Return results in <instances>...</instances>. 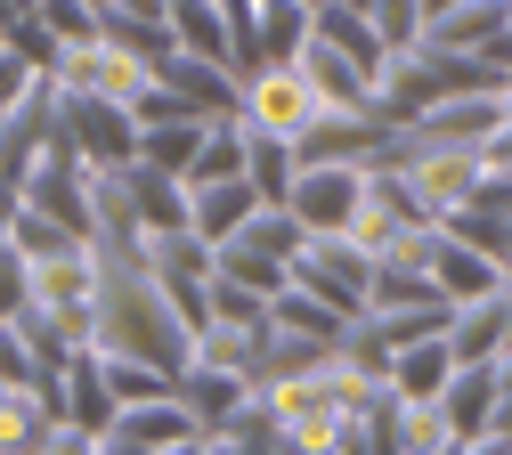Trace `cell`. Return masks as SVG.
<instances>
[{"mask_svg":"<svg viewBox=\"0 0 512 455\" xmlns=\"http://www.w3.org/2000/svg\"><path fill=\"white\" fill-rule=\"evenodd\" d=\"M212 179H244V130H236V122L204 130V147H196V171H187V187H212Z\"/></svg>","mask_w":512,"mask_h":455,"instance_id":"obj_9","label":"cell"},{"mask_svg":"<svg viewBox=\"0 0 512 455\" xmlns=\"http://www.w3.org/2000/svg\"><path fill=\"white\" fill-rule=\"evenodd\" d=\"M512 0H464V9H447L439 25H431V49H447V57H464V49H480V65H496V74H512Z\"/></svg>","mask_w":512,"mask_h":455,"instance_id":"obj_4","label":"cell"},{"mask_svg":"<svg viewBox=\"0 0 512 455\" xmlns=\"http://www.w3.org/2000/svg\"><path fill=\"white\" fill-rule=\"evenodd\" d=\"M171 399H179V415L196 423V431H228L244 407H252V390L236 382V374H212V366H187L179 382H171Z\"/></svg>","mask_w":512,"mask_h":455,"instance_id":"obj_6","label":"cell"},{"mask_svg":"<svg viewBox=\"0 0 512 455\" xmlns=\"http://www.w3.org/2000/svg\"><path fill=\"white\" fill-rule=\"evenodd\" d=\"M358 204H366V171H293V195H285L301 236H350Z\"/></svg>","mask_w":512,"mask_h":455,"instance_id":"obj_3","label":"cell"},{"mask_svg":"<svg viewBox=\"0 0 512 455\" xmlns=\"http://www.w3.org/2000/svg\"><path fill=\"white\" fill-rule=\"evenodd\" d=\"M374 9V41H382V57H399L407 41H423V9L415 0H366Z\"/></svg>","mask_w":512,"mask_h":455,"instance_id":"obj_10","label":"cell"},{"mask_svg":"<svg viewBox=\"0 0 512 455\" xmlns=\"http://www.w3.org/2000/svg\"><path fill=\"white\" fill-rule=\"evenodd\" d=\"M57 147H66L82 171H131L139 163V122L122 106H106V98L57 90Z\"/></svg>","mask_w":512,"mask_h":455,"instance_id":"obj_1","label":"cell"},{"mask_svg":"<svg viewBox=\"0 0 512 455\" xmlns=\"http://www.w3.org/2000/svg\"><path fill=\"white\" fill-rule=\"evenodd\" d=\"M252 220H261V195H252L244 179H212V187H187V236L196 244H236Z\"/></svg>","mask_w":512,"mask_h":455,"instance_id":"obj_5","label":"cell"},{"mask_svg":"<svg viewBox=\"0 0 512 455\" xmlns=\"http://www.w3.org/2000/svg\"><path fill=\"white\" fill-rule=\"evenodd\" d=\"M366 285H374V260L358 244H342V236H309L301 260H293V293H309L317 309H334L342 325L366 317Z\"/></svg>","mask_w":512,"mask_h":455,"instance_id":"obj_2","label":"cell"},{"mask_svg":"<svg viewBox=\"0 0 512 455\" xmlns=\"http://www.w3.org/2000/svg\"><path fill=\"white\" fill-rule=\"evenodd\" d=\"M301 41H309V9H301V0H252V74L293 65Z\"/></svg>","mask_w":512,"mask_h":455,"instance_id":"obj_7","label":"cell"},{"mask_svg":"<svg viewBox=\"0 0 512 455\" xmlns=\"http://www.w3.org/2000/svg\"><path fill=\"white\" fill-rule=\"evenodd\" d=\"M204 130H212V122H163V130H139V163L187 187V171H196V147H204Z\"/></svg>","mask_w":512,"mask_h":455,"instance_id":"obj_8","label":"cell"}]
</instances>
